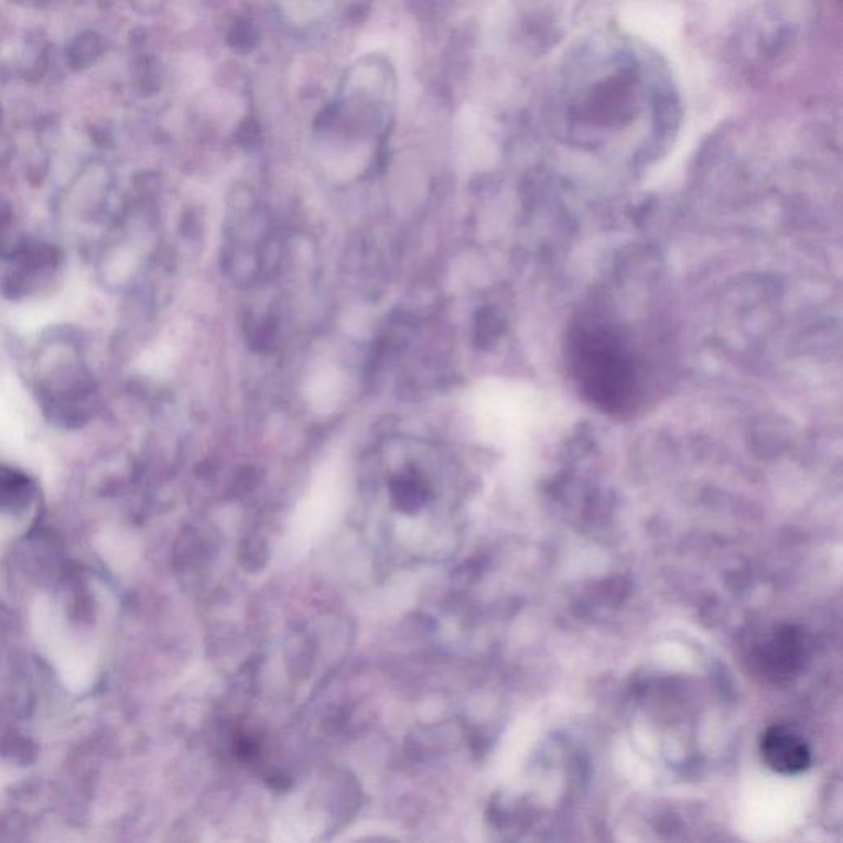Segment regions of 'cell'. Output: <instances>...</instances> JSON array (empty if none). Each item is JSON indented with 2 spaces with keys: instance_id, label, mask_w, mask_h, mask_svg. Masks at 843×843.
Returning a JSON list of instances; mask_svg holds the SVG:
<instances>
[{
  "instance_id": "obj_1",
  "label": "cell",
  "mask_w": 843,
  "mask_h": 843,
  "mask_svg": "<svg viewBox=\"0 0 843 843\" xmlns=\"http://www.w3.org/2000/svg\"><path fill=\"white\" fill-rule=\"evenodd\" d=\"M572 368L582 395L602 411L623 414L638 399V369L631 349L605 323H588L575 329Z\"/></svg>"
},
{
  "instance_id": "obj_4",
  "label": "cell",
  "mask_w": 843,
  "mask_h": 843,
  "mask_svg": "<svg viewBox=\"0 0 843 843\" xmlns=\"http://www.w3.org/2000/svg\"><path fill=\"white\" fill-rule=\"evenodd\" d=\"M102 50H105V42L98 33L83 32L69 43L66 56L73 68L83 69L95 65L102 55Z\"/></svg>"
},
{
  "instance_id": "obj_5",
  "label": "cell",
  "mask_w": 843,
  "mask_h": 843,
  "mask_svg": "<svg viewBox=\"0 0 843 843\" xmlns=\"http://www.w3.org/2000/svg\"><path fill=\"white\" fill-rule=\"evenodd\" d=\"M32 496V486L25 476L0 469V509H19Z\"/></svg>"
},
{
  "instance_id": "obj_2",
  "label": "cell",
  "mask_w": 843,
  "mask_h": 843,
  "mask_svg": "<svg viewBox=\"0 0 843 843\" xmlns=\"http://www.w3.org/2000/svg\"><path fill=\"white\" fill-rule=\"evenodd\" d=\"M763 761L779 775H799L811 765V749L799 733L785 725L766 729L761 738Z\"/></svg>"
},
{
  "instance_id": "obj_3",
  "label": "cell",
  "mask_w": 843,
  "mask_h": 843,
  "mask_svg": "<svg viewBox=\"0 0 843 843\" xmlns=\"http://www.w3.org/2000/svg\"><path fill=\"white\" fill-rule=\"evenodd\" d=\"M392 498L402 512L414 515L429 499V488L418 475H404L392 483Z\"/></svg>"
},
{
  "instance_id": "obj_6",
  "label": "cell",
  "mask_w": 843,
  "mask_h": 843,
  "mask_svg": "<svg viewBox=\"0 0 843 843\" xmlns=\"http://www.w3.org/2000/svg\"><path fill=\"white\" fill-rule=\"evenodd\" d=\"M269 788L274 789V791H285V789L290 788V779L287 778V776L283 775H275V776H269L268 779Z\"/></svg>"
}]
</instances>
